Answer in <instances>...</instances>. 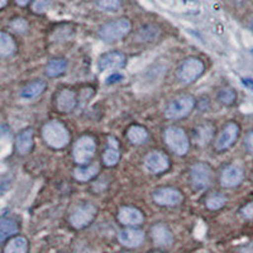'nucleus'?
<instances>
[{
    "instance_id": "1",
    "label": "nucleus",
    "mask_w": 253,
    "mask_h": 253,
    "mask_svg": "<svg viewBox=\"0 0 253 253\" xmlns=\"http://www.w3.org/2000/svg\"><path fill=\"white\" fill-rule=\"evenodd\" d=\"M42 137L51 148L61 150L69 144L70 132L62 122L51 121L42 128Z\"/></svg>"
},
{
    "instance_id": "2",
    "label": "nucleus",
    "mask_w": 253,
    "mask_h": 253,
    "mask_svg": "<svg viewBox=\"0 0 253 253\" xmlns=\"http://www.w3.org/2000/svg\"><path fill=\"white\" fill-rule=\"evenodd\" d=\"M130 28H132V24L126 18L114 19L100 27L99 37L105 42H115L126 37L130 32Z\"/></svg>"
},
{
    "instance_id": "3",
    "label": "nucleus",
    "mask_w": 253,
    "mask_h": 253,
    "mask_svg": "<svg viewBox=\"0 0 253 253\" xmlns=\"http://www.w3.org/2000/svg\"><path fill=\"white\" fill-rule=\"evenodd\" d=\"M195 107V99L190 95H181L173 99L172 101L169 103V105L165 109V115L166 118L171 121H177L182 119L193 112Z\"/></svg>"
},
{
    "instance_id": "4",
    "label": "nucleus",
    "mask_w": 253,
    "mask_h": 253,
    "mask_svg": "<svg viewBox=\"0 0 253 253\" xmlns=\"http://www.w3.org/2000/svg\"><path fill=\"white\" fill-rule=\"evenodd\" d=\"M165 142L169 146V148L178 156L186 155L187 151H189L190 142L186 133L184 129L177 128V126L167 128L166 132H165Z\"/></svg>"
},
{
    "instance_id": "5",
    "label": "nucleus",
    "mask_w": 253,
    "mask_h": 253,
    "mask_svg": "<svg viewBox=\"0 0 253 253\" xmlns=\"http://www.w3.org/2000/svg\"><path fill=\"white\" fill-rule=\"evenodd\" d=\"M96 151V142L90 135H83L76 141L74 150H72V156L76 164L85 165L92 158Z\"/></svg>"
},
{
    "instance_id": "6",
    "label": "nucleus",
    "mask_w": 253,
    "mask_h": 253,
    "mask_svg": "<svg viewBox=\"0 0 253 253\" xmlns=\"http://www.w3.org/2000/svg\"><path fill=\"white\" fill-rule=\"evenodd\" d=\"M204 72V63L199 58H187L180 65L177 70L178 80L184 84H191L198 80Z\"/></svg>"
},
{
    "instance_id": "7",
    "label": "nucleus",
    "mask_w": 253,
    "mask_h": 253,
    "mask_svg": "<svg viewBox=\"0 0 253 253\" xmlns=\"http://www.w3.org/2000/svg\"><path fill=\"white\" fill-rule=\"evenodd\" d=\"M190 178L196 190H207L213 182V170L207 164H196L190 171Z\"/></svg>"
},
{
    "instance_id": "8",
    "label": "nucleus",
    "mask_w": 253,
    "mask_h": 253,
    "mask_svg": "<svg viewBox=\"0 0 253 253\" xmlns=\"http://www.w3.org/2000/svg\"><path fill=\"white\" fill-rule=\"evenodd\" d=\"M96 216V208L92 204L79 205L70 215V223L76 229L85 228L91 223Z\"/></svg>"
},
{
    "instance_id": "9",
    "label": "nucleus",
    "mask_w": 253,
    "mask_h": 253,
    "mask_svg": "<svg viewBox=\"0 0 253 253\" xmlns=\"http://www.w3.org/2000/svg\"><path fill=\"white\" fill-rule=\"evenodd\" d=\"M182 194L173 187H161L153 193V200L162 207H175L182 202Z\"/></svg>"
},
{
    "instance_id": "10",
    "label": "nucleus",
    "mask_w": 253,
    "mask_h": 253,
    "mask_svg": "<svg viewBox=\"0 0 253 253\" xmlns=\"http://www.w3.org/2000/svg\"><path fill=\"white\" fill-rule=\"evenodd\" d=\"M144 167L151 173H162L169 170L170 160L162 152H151L144 158Z\"/></svg>"
},
{
    "instance_id": "11",
    "label": "nucleus",
    "mask_w": 253,
    "mask_h": 253,
    "mask_svg": "<svg viewBox=\"0 0 253 253\" xmlns=\"http://www.w3.org/2000/svg\"><path fill=\"white\" fill-rule=\"evenodd\" d=\"M239 128L236 123H228L223 128L220 134L218 135L215 142V148L218 151H225L229 147L233 146L236 141L238 139Z\"/></svg>"
},
{
    "instance_id": "12",
    "label": "nucleus",
    "mask_w": 253,
    "mask_h": 253,
    "mask_svg": "<svg viewBox=\"0 0 253 253\" xmlns=\"http://www.w3.org/2000/svg\"><path fill=\"white\" fill-rule=\"evenodd\" d=\"M126 56L122 52L113 51L108 52V53H105V55H103L99 58L98 66L99 70H101V71L121 69V67H123L126 65Z\"/></svg>"
},
{
    "instance_id": "13",
    "label": "nucleus",
    "mask_w": 253,
    "mask_h": 253,
    "mask_svg": "<svg viewBox=\"0 0 253 253\" xmlns=\"http://www.w3.org/2000/svg\"><path fill=\"white\" fill-rule=\"evenodd\" d=\"M118 241L121 242L124 247L135 248L139 247L144 242V233L139 229H124L119 232Z\"/></svg>"
},
{
    "instance_id": "14",
    "label": "nucleus",
    "mask_w": 253,
    "mask_h": 253,
    "mask_svg": "<svg viewBox=\"0 0 253 253\" xmlns=\"http://www.w3.org/2000/svg\"><path fill=\"white\" fill-rule=\"evenodd\" d=\"M245 173L238 166H228L221 172L220 181L224 187H236L243 181Z\"/></svg>"
},
{
    "instance_id": "15",
    "label": "nucleus",
    "mask_w": 253,
    "mask_h": 253,
    "mask_svg": "<svg viewBox=\"0 0 253 253\" xmlns=\"http://www.w3.org/2000/svg\"><path fill=\"white\" fill-rule=\"evenodd\" d=\"M118 220L124 225H139L143 223L144 216L143 213L137 208L123 207L119 210Z\"/></svg>"
},
{
    "instance_id": "16",
    "label": "nucleus",
    "mask_w": 253,
    "mask_h": 253,
    "mask_svg": "<svg viewBox=\"0 0 253 253\" xmlns=\"http://www.w3.org/2000/svg\"><path fill=\"white\" fill-rule=\"evenodd\" d=\"M151 236L153 242L160 247H169L172 245L173 237L171 230L164 224H156L151 229Z\"/></svg>"
},
{
    "instance_id": "17",
    "label": "nucleus",
    "mask_w": 253,
    "mask_h": 253,
    "mask_svg": "<svg viewBox=\"0 0 253 253\" xmlns=\"http://www.w3.org/2000/svg\"><path fill=\"white\" fill-rule=\"evenodd\" d=\"M57 109L62 113H71L78 105L76 94L70 89H63L57 96Z\"/></svg>"
},
{
    "instance_id": "18",
    "label": "nucleus",
    "mask_w": 253,
    "mask_h": 253,
    "mask_svg": "<svg viewBox=\"0 0 253 253\" xmlns=\"http://www.w3.org/2000/svg\"><path fill=\"white\" fill-rule=\"evenodd\" d=\"M121 158V150H119V142L114 138V137H109L108 138V146L107 150L104 151L103 155V162L105 166L112 167L119 162Z\"/></svg>"
},
{
    "instance_id": "19",
    "label": "nucleus",
    "mask_w": 253,
    "mask_h": 253,
    "mask_svg": "<svg viewBox=\"0 0 253 253\" xmlns=\"http://www.w3.org/2000/svg\"><path fill=\"white\" fill-rule=\"evenodd\" d=\"M15 146H17V151L19 155H27L31 152L32 147H33V129L27 128V129L22 130L18 134Z\"/></svg>"
},
{
    "instance_id": "20",
    "label": "nucleus",
    "mask_w": 253,
    "mask_h": 253,
    "mask_svg": "<svg viewBox=\"0 0 253 253\" xmlns=\"http://www.w3.org/2000/svg\"><path fill=\"white\" fill-rule=\"evenodd\" d=\"M44 90H46L44 81H33V83L28 84L27 86L23 87V90L20 91V96L23 99H27V100H32V99L38 98Z\"/></svg>"
},
{
    "instance_id": "21",
    "label": "nucleus",
    "mask_w": 253,
    "mask_h": 253,
    "mask_svg": "<svg viewBox=\"0 0 253 253\" xmlns=\"http://www.w3.org/2000/svg\"><path fill=\"white\" fill-rule=\"evenodd\" d=\"M15 42L10 35H8L6 32H1L0 33V55L1 57H10L15 53Z\"/></svg>"
},
{
    "instance_id": "22",
    "label": "nucleus",
    "mask_w": 253,
    "mask_h": 253,
    "mask_svg": "<svg viewBox=\"0 0 253 253\" xmlns=\"http://www.w3.org/2000/svg\"><path fill=\"white\" fill-rule=\"evenodd\" d=\"M99 173V165L98 164H94V165H89V166H81L75 169L74 171V176L78 181L81 182H85V181H89L91 178H94L95 176Z\"/></svg>"
},
{
    "instance_id": "23",
    "label": "nucleus",
    "mask_w": 253,
    "mask_h": 253,
    "mask_svg": "<svg viewBox=\"0 0 253 253\" xmlns=\"http://www.w3.org/2000/svg\"><path fill=\"white\" fill-rule=\"evenodd\" d=\"M28 252V242L24 237L18 236L12 238L6 243L4 253H27Z\"/></svg>"
},
{
    "instance_id": "24",
    "label": "nucleus",
    "mask_w": 253,
    "mask_h": 253,
    "mask_svg": "<svg viewBox=\"0 0 253 253\" xmlns=\"http://www.w3.org/2000/svg\"><path fill=\"white\" fill-rule=\"evenodd\" d=\"M67 69V61L63 58H53L48 62L46 67V74L49 78H57L61 76Z\"/></svg>"
},
{
    "instance_id": "25",
    "label": "nucleus",
    "mask_w": 253,
    "mask_h": 253,
    "mask_svg": "<svg viewBox=\"0 0 253 253\" xmlns=\"http://www.w3.org/2000/svg\"><path fill=\"white\" fill-rule=\"evenodd\" d=\"M128 135V139L132 142L133 144H143L144 142L148 139V132H147L146 128L141 126H132L126 132Z\"/></svg>"
},
{
    "instance_id": "26",
    "label": "nucleus",
    "mask_w": 253,
    "mask_h": 253,
    "mask_svg": "<svg viewBox=\"0 0 253 253\" xmlns=\"http://www.w3.org/2000/svg\"><path fill=\"white\" fill-rule=\"evenodd\" d=\"M18 232V224L10 218H1L0 220V239L1 242L5 241L6 238L12 237Z\"/></svg>"
},
{
    "instance_id": "27",
    "label": "nucleus",
    "mask_w": 253,
    "mask_h": 253,
    "mask_svg": "<svg viewBox=\"0 0 253 253\" xmlns=\"http://www.w3.org/2000/svg\"><path fill=\"white\" fill-rule=\"evenodd\" d=\"M214 133V128L209 124H203V126H198L195 130V139L198 142V144L200 146H204L211 139Z\"/></svg>"
},
{
    "instance_id": "28",
    "label": "nucleus",
    "mask_w": 253,
    "mask_h": 253,
    "mask_svg": "<svg viewBox=\"0 0 253 253\" xmlns=\"http://www.w3.org/2000/svg\"><path fill=\"white\" fill-rule=\"evenodd\" d=\"M96 6L107 13L118 12L122 6V0H95Z\"/></svg>"
},
{
    "instance_id": "29",
    "label": "nucleus",
    "mask_w": 253,
    "mask_h": 253,
    "mask_svg": "<svg viewBox=\"0 0 253 253\" xmlns=\"http://www.w3.org/2000/svg\"><path fill=\"white\" fill-rule=\"evenodd\" d=\"M225 202H227V199L225 196H223L221 194H214V195L209 196L207 199V208L209 210H219L225 205Z\"/></svg>"
},
{
    "instance_id": "30",
    "label": "nucleus",
    "mask_w": 253,
    "mask_h": 253,
    "mask_svg": "<svg viewBox=\"0 0 253 253\" xmlns=\"http://www.w3.org/2000/svg\"><path fill=\"white\" fill-rule=\"evenodd\" d=\"M237 94L232 87H224L221 89L218 94V99L220 103L225 104V105H230L236 101Z\"/></svg>"
},
{
    "instance_id": "31",
    "label": "nucleus",
    "mask_w": 253,
    "mask_h": 253,
    "mask_svg": "<svg viewBox=\"0 0 253 253\" xmlns=\"http://www.w3.org/2000/svg\"><path fill=\"white\" fill-rule=\"evenodd\" d=\"M10 28L17 32V33H24V32L28 31V23L23 18H15L10 23Z\"/></svg>"
},
{
    "instance_id": "32",
    "label": "nucleus",
    "mask_w": 253,
    "mask_h": 253,
    "mask_svg": "<svg viewBox=\"0 0 253 253\" xmlns=\"http://www.w3.org/2000/svg\"><path fill=\"white\" fill-rule=\"evenodd\" d=\"M52 0H35V3L32 5V9L33 12L37 13V14H41V13H44L47 9L51 5Z\"/></svg>"
},
{
    "instance_id": "33",
    "label": "nucleus",
    "mask_w": 253,
    "mask_h": 253,
    "mask_svg": "<svg viewBox=\"0 0 253 253\" xmlns=\"http://www.w3.org/2000/svg\"><path fill=\"white\" fill-rule=\"evenodd\" d=\"M242 215L247 219H253V203H250L241 210Z\"/></svg>"
},
{
    "instance_id": "34",
    "label": "nucleus",
    "mask_w": 253,
    "mask_h": 253,
    "mask_svg": "<svg viewBox=\"0 0 253 253\" xmlns=\"http://www.w3.org/2000/svg\"><path fill=\"white\" fill-rule=\"evenodd\" d=\"M245 144H246V148L248 150V152L253 153V130H251L250 133L247 134L245 139Z\"/></svg>"
},
{
    "instance_id": "35",
    "label": "nucleus",
    "mask_w": 253,
    "mask_h": 253,
    "mask_svg": "<svg viewBox=\"0 0 253 253\" xmlns=\"http://www.w3.org/2000/svg\"><path fill=\"white\" fill-rule=\"evenodd\" d=\"M123 79V76L119 75V74H113V75H110L109 78L107 79V83L108 84H114L115 81H119Z\"/></svg>"
},
{
    "instance_id": "36",
    "label": "nucleus",
    "mask_w": 253,
    "mask_h": 253,
    "mask_svg": "<svg viewBox=\"0 0 253 253\" xmlns=\"http://www.w3.org/2000/svg\"><path fill=\"white\" fill-rule=\"evenodd\" d=\"M242 83L246 87H248L250 90H253V80L252 79H242Z\"/></svg>"
},
{
    "instance_id": "37",
    "label": "nucleus",
    "mask_w": 253,
    "mask_h": 253,
    "mask_svg": "<svg viewBox=\"0 0 253 253\" xmlns=\"http://www.w3.org/2000/svg\"><path fill=\"white\" fill-rule=\"evenodd\" d=\"M239 253H253V246H246L239 251Z\"/></svg>"
},
{
    "instance_id": "38",
    "label": "nucleus",
    "mask_w": 253,
    "mask_h": 253,
    "mask_svg": "<svg viewBox=\"0 0 253 253\" xmlns=\"http://www.w3.org/2000/svg\"><path fill=\"white\" fill-rule=\"evenodd\" d=\"M15 3L20 6H26L31 3V0H15Z\"/></svg>"
},
{
    "instance_id": "39",
    "label": "nucleus",
    "mask_w": 253,
    "mask_h": 253,
    "mask_svg": "<svg viewBox=\"0 0 253 253\" xmlns=\"http://www.w3.org/2000/svg\"><path fill=\"white\" fill-rule=\"evenodd\" d=\"M6 4H8V0H0V8L1 9L5 8Z\"/></svg>"
},
{
    "instance_id": "40",
    "label": "nucleus",
    "mask_w": 253,
    "mask_h": 253,
    "mask_svg": "<svg viewBox=\"0 0 253 253\" xmlns=\"http://www.w3.org/2000/svg\"><path fill=\"white\" fill-rule=\"evenodd\" d=\"M251 29L253 31V20H252V23H251Z\"/></svg>"
},
{
    "instance_id": "41",
    "label": "nucleus",
    "mask_w": 253,
    "mask_h": 253,
    "mask_svg": "<svg viewBox=\"0 0 253 253\" xmlns=\"http://www.w3.org/2000/svg\"><path fill=\"white\" fill-rule=\"evenodd\" d=\"M156 253H161V252H156Z\"/></svg>"
},
{
    "instance_id": "42",
    "label": "nucleus",
    "mask_w": 253,
    "mask_h": 253,
    "mask_svg": "<svg viewBox=\"0 0 253 253\" xmlns=\"http://www.w3.org/2000/svg\"><path fill=\"white\" fill-rule=\"evenodd\" d=\"M252 53H253V49H252Z\"/></svg>"
}]
</instances>
